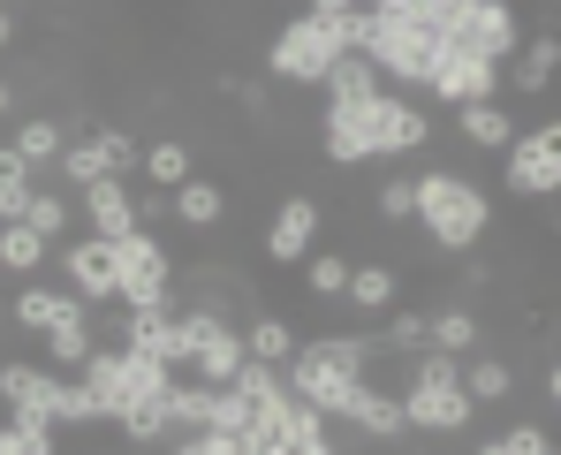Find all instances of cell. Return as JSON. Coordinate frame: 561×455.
Instances as JSON below:
<instances>
[{
  "label": "cell",
  "mask_w": 561,
  "mask_h": 455,
  "mask_svg": "<svg viewBox=\"0 0 561 455\" xmlns=\"http://www.w3.org/2000/svg\"><path fill=\"white\" fill-rule=\"evenodd\" d=\"M99 350V327H92V311H77V319H61L46 342H38V357L54 364V372H84Z\"/></svg>",
  "instance_id": "cell-24"
},
{
  "label": "cell",
  "mask_w": 561,
  "mask_h": 455,
  "mask_svg": "<svg viewBox=\"0 0 561 455\" xmlns=\"http://www.w3.org/2000/svg\"><path fill=\"white\" fill-rule=\"evenodd\" d=\"M319 236H327V205L311 197V190H280L274 213H266V228H259V259L280 273H296L311 251H319Z\"/></svg>",
  "instance_id": "cell-3"
},
{
  "label": "cell",
  "mask_w": 561,
  "mask_h": 455,
  "mask_svg": "<svg viewBox=\"0 0 561 455\" xmlns=\"http://www.w3.org/2000/svg\"><path fill=\"white\" fill-rule=\"evenodd\" d=\"M547 402H554V410H561V357L547 364Z\"/></svg>",
  "instance_id": "cell-35"
},
{
  "label": "cell",
  "mask_w": 561,
  "mask_h": 455,
  "mask_svg": "<svg viewBox=\"0 0 561 455\" xmlns=\"http://www.w3.org/2000/svg\"><path fill=\"white\" fill-rule=\"evenodd\" d=\"M478 455H554L561 441L539 425V418H516V425H501V433H485V441H470Z\"/></svg>",
  "instance_id": "cell-29"
},
{
  "label": "cell",
  "mask_w": 561,
  "mask_h": 455,
  "mask_svg": "<svg viewBox=\"0 0 561 455\" xmlns=\"http://www.w3.org/2000/svg\"><path fill=\"white\" fill-rule=\"evenodd\" d=\"M114 273H122V304H175V251L160 228H129L114 243Z\"/></svg>",
  "instance_id": "cell-5"
},
{
  "label": "cell",
  "mask_w": 561,
  "mask_h": 455,
  "mask_svg": "<svg viewBox=\"0 0 561 455\" xmlns=\"http://www.w3.org/2000/svg\"><path fill=\"white\" fill-rule=\"evenodd\" d=\"M402 410H410V433H470L478 402H470V387H463V357L417 350L410 372H402Z\"/></svg>",
  "instance_id": "cell-2"
},
{
  "label": "cell",
  "mask_w": 561,
  "mask_h": 455,
  "mask_svg": "<svg viewBox=\"0 0 561 455\" xmlns=\"http://www.w3.org/2000/svg\"><path fill=\"white\" fill-rule=\"evenodd\" d=\"M31 182H38V168H31V160L0 137V190H31Z\"/></svg>",
  "instance_id": "cell-31"
},
{
  "label": "cell",
  "mask_w": 561,
  "mask_h": 455,
  "mask_svg": "<svg viewBox=\"0 0 561 455\" xmlns=\"http://www.w3.org/2000/svg\"><path fill=\"white\" fill-rule=\"evenodd\" d=\"M77 311H92V304H84L61 273H54V281H46V273H38V281H15V296H8V327H15L23 342H46V334H54L61 319H77Z\"/></svg>",
  "instance_id": "cell-9"
},
{
  "label": "cell",
  "mask_w": 561,
  "mask_h": 455,
  "mask_svg": "<svg viewBox=\"0 0 561 455\" xmlns=\"http://www.w3.org/2000/svg\"><path fill=\"white\" fill-rule=\"evenodd\" d=\"M327 99H373V91H387V77H379V61L365 54V46H350V54H334V69H327Z\"/></svg>",
  "instance_id": "cell-26"
},
{
  "label": "cell",
  "mask_w": 561,
  "mask_h": 455,
  "mask_svg": "<svg viewBox=\"0 0 561 455\" xmlns=\"http://www.w3.org/2000/svg\"><path fill=\"white\" fill-rule=\"evenodd\" d=\"M501 190L524 197V205L561 197V114L539 122V129H516V145L501 152Z\"/></svg>",
  "instance_id": "cell-4"
},
{
  "label": "cell",
  "mask_w": 561,
  "mask_h": 455,
  "mask_svg": "<svg viewBox=\"0 0 561 455\" xmlns=\"http://www.w3.org/2000/svg\"><path fill=\"white\" fill-rule=\"evenodd\" d=\"M350 266H357V259H342V251H311V259H304V296H311V304H342V296H350Z\"/></svg>",
  "instance_id": "cell-27"
},
{
  "label": "cell",
  "mask_w": 561,
  "mask_h": 455,
  "mask_svg": "<svg viewBox=\"0 0 561 455\" xmlns=\"http://www.w3.org/2000/svg\"><path fill=\"white\" fill-rule=\"evenodd\" d=\"M8 145H15L31 168H54V160L69 152V122H61V114H15V122H8Z\"/></svg>",
  "instance_id": "cell-19"
},
{
  "label": "cell",
  "mask_w": 561,
  "mask_h": 455,
  "mask_svg": "<svg viewBox=\"0 0 561 455\" xmlns=\"http://www.w3.org/2000/svg\"><path fill=\"white\" fill-rule=\"evenodd\" d=\"M15 106H23V84H15V77H0V122H15Z\"/></svg>",
  "instance_id": "cell-33"
},
{
  "label": "cell",
  "mask_w": 561,
  "mask_h": 455,
  "mask_svg": "<svg viewBox=\"0 0 561 455\" xmlns=\"http://www.w3.org/2000/svg\"><path fill=\"white\" fill-rule=\"evenodd\" d=\"M456 114V129H463V145L470 152H485V160H501L508 145H516V114H508V99H470V106H448Z\"/></svg>",
  "instance_id": "cell-14"
},
{
  "label": "cell",
  "mask_w": 561,
  "mask_h": 455,
  "mask_svg": "<svg viewBox=\"0 0 561 455\" xmlns=\"http://www.w3.org/2000/svg\"><path fill=\"white\" fill-rule=\"evenodd\" d=\"M463 387H470V402H478V410H501V402L516 395V364L478 342V350L463 357Z\"/></svg>",
  "instance_id": "cell-21"
},
{
  "label": "cell",
  "mask_w": 561,
  "mask_h": 455,
  "mask_svg": "<svg viewBox=\"0 0 561 455\" xmlns=\"http://www.w3.org/2000/svg\"><path fill=\"white\" fill-rule=\"evenodd\" d=\"M77 220H84L92 236H106V243H122L129 228H145L129 175H99V182H84V190H77Z\"/></svg>",
  "instance_id": "cell-11"
},
{
  "label": "cell",
  "mask_w": 561,
  "mask_h": 455,
  "mask_svg": "<svg viewBox=\"0 0 561 455\" xmlns=\"http://www.w3.org/2000/svg\"><path fill=\"white\" fill-rule=\"evenodd\" d=\"M417 99H433V106H470V99H508V77H501V61H485V54H470V46H456V38H448Z\"/></svg>",
  "instance_id": "cell-6"
},
{
  "label": "cell",
  "mask_w": 561,
  "mask_h": 455,
  "mask_svg": "<svg viewBox=\"0 0 561 455\" xmlns=\"http://www.w3.org/2000/svg\"><path fill=\"white\" fill-rule=\"evenodd\" d=\"M501 77H508L516 99H547L554 77H561V31H547V23H539V31H524V46L501 61Z\"/></svg>",
  "instance_id": "cell-13"
},
{
  "label": "cell",
  "mask_w": 561,
  "mask_h": 455,
  "mask_svg": "<svg viewBox=\"0 0 561 455\" xmlns=\"http://www.w3.org/2000/svg\"><path fill=\"white\" fill-rule=\"evenodd\" d=\"M8 8H23V0H8Z\"/></svg>",
  "instance_id": "cell-36"
},
{
  "label": "cell",
  "mask_w": 561,
  "mask_h": 455,
  "mask_svg": "<svg viewBox=\"0 0 561 455\" xmlns=\"http://www.w3.org/2000/svg\"><path fill=\"white\" fill-rule=\"evenodd\" d=\"M168 205H175V220L183 228H220L228 213H236V197H228V182H213V175H190L168 190Z\"/></svg>",
  "instance_id": "cell-18"
},
{
  "label": "cell",
  "mask_w": 561,
  "mask_h": 455,
  "mask_svg": "<svg viewBox=\"0 0 561 455\" xmlns=\"http://www.w3.org/2000/svg\"><path fill=\"white\" fill-rule=\"evenodd\" d=\"M342 425L365 433V441H402V433H410V410H402V395H387L379 379H365V395H357V410H350Z\"/></svg>",
  "instance_id": "cell-17"
},
{
  "label": "cell",
  "mask_w": 561,
  "mask_h": 455,
  "mask_svg": "<svg viewBox=\"0 0 561 455\" xmlns=\"http://www.w3.org/2000/svg\"><path fill=\"white\" fill-rule=\"evenodd\" d=\"M365 197H373V228H410V213H417V175L394 160V175H379Z\"/></svg>",
  "instance_id": "cell-25"
},
{
  "label": "cell",
  "mask_w": 561,
  "mask_h": 455,
  "mask_svg": "<svg viewBox=\"0 0 561 455\" xmlns=\"http://www.w3.org/2000/svg\"><path fill=\"white\" fill-rule=\"evenodd\" d=\"M0 220H31V190H0Z\"/></svg>",
  "instance_id": "cell-32"
},
{
  "label": "cell",
  "mask_w": 561,
  "mask_h": 455,
  "mask_svg": "<svg viewBox=\"0 0 561 455\" xmlns=\"http://www.w3.org/2000/svg\"><path fill=\"white\" fill-rule=\"evenodd\" d=\"M373 99H327V106H319V160H327V168H365V160H379Z\"/></svg>",
  "instance_id": "cell-8"
},
{
  "label": "cell",
  "mask_w": 561,
  "mask_h": 455,
  "mask_svg": "<svg viewBox=\"0 0 561 455\" xmlns=\"http://www.w3.org/2000/svg\"><path fill=\"white\" fill-rule=\"evenodd\" d=\"M137 175L152 182V190H175V182L197 175V152H190V137H145V160H137Z\"/></svg>",
  "instance_id": "cell-22"
},
{
  "label": "cell",
  "mask_w": 561,
  "mask_h": 455,
  "mask_svg": "<svg viewBox=\"0 0 561 455\" xmlns=\"http://www.w3.org/2000/svg\"><path fill=\"white\" fill-rule=\"evenodd\" d=\"M54 168H61V190H84V182H99V175H106V160H99L92 129H84V137H69V152H61Z\"/></svg>",
  "instance_id": "cell-30"
},
{
  "label": "cell",
  "mask_w": 561,
  "mask_h": 455,
  "mask_svg": "<svg viewBox=\"0 0 561 455\" xmlns=\"http://www.w3.org/2000/svg\"><path fill=\"white\" fill-rule=\"evenodd\" d=\"M243 342H251V357L288 364V357H296V319H280V311H251V319H243Z\"/></svg>",
  "instance_id": "cell-28"
},
{
  "label": "cell",
  "mask_w": 561,
  "mask_h": 455,
  "mask_svg": "<svg viewBox=\"0 0 561 455\" xmlns=\"http://www.w3.org/2000/svg\"><path fill=\"white\" fill-rule=\"evenodd\" d=\"M266 441H274V455H334L342 448V441H334V418H327L319 402H304L296 387H288L280 418L266 425Z\"/></svg>",
  "instance_id": "cell-12"
},
{
  "label": "cell",
  "mask_w": 561,
  "mask_h": 455,
  "mask_svg": "<svg viewBox=\"0 0 561 455\" xmlns=\"http://www.w3.org/2000/svg\"><path fill=\"white\" fill-rule=\"evenodd\" d=\"M402 288H410V281H402V266H387V259H357V266H350V296H342V304H350V311H357V327H365V319H387V311L402 304Z\"/></svg>",
  "instance_id": "cell-15"
},
{
  "label": "cell",
  "mask_w": 561,
  "mask_h": 455,
  "mask_svg": "<svg viewBox=\"0 0 561 455\" xmlns=\"http://www.w3.org/2000/svg\"><path fill=\"white\" fill-rule=\"evenodd\" d=\"M54 273L84 296V304H122V273H114V243L106 236H92V228H77V236H61L54 243Z\"/></svg>",
  "instance_id": "cell-7"
},
{
  "label": "cell",
  "mask_w": 561,
  "mask_h": 455,
  "mask_svg": "<svg viewBox=\"0 0 561 455\" xmlns=\"http://www.w3.org/2000/svg\"><path fill=\"white\" fill-rule=\"evenodd\" d=\"M54 266V236H38L31 220H0V281H38Z\"/></svg>",
  "instance_id": "cell-16"
},
{
  "label": "cell",
  "mask_w": 561,
  "mask_h": 455,
  "mask_svg": "<svg viewBox=\"0 0 561 455\" xmlns=\"http://www.w3.org/2000/svg\"><path fill=\"white\" fill-rule=\"evenodd\" d=\"M478 342H485V319H478V304H470V296H448V304H433V342H425V350L470 357Z\"/></svg>",
  "instance_id": "cell-20"
},
{
  "label": "cell",
  "mask_w": 561,
  "mask_h": 455,
  "mask_svg": "<svg viewBox=\"0 0 561 455\" xmlns=\"http://www.w3.org/2000/svg\"><path fill=\"white\" fill-rule=\"evenodd\" d=\"M410 220L425 228V243H433L440 259H463V251H478V243L493 236V197H485L463 168H425Z\"/></svg>",
  "instance_id": "cell-1"
},
{
  "label": "cell",
  "mask_w": 561,
  "mask_h": 455,
  "mask_svg": "<svg viewBox=\"0 0 561 455\" xmlns=\"http://www.w3.org/2000/svg\"><path fill=\"white\" fill-rule=\"evenodd\" d=\"M46 395H54V364L38 357H0V402L8 410H46Z\"/></svg>",
  "instance_id": "cell-23"
},
{
  "label": "cell",
  "mask_w": 561,
  "mask_h": 455,
  "mask_svg": "<svg viewBox=\"0 0 561 455\" xmlns=\"http://www.w3.org/2000/svg\"><path fill=\"white\" fill-rule=\"evenodd\" d=\"M547 8H561V0H547Z\"/></svg>",
  "instance_id": "cell-37"
},
{
  "label": "cell",
  "mask_w": 561,
  "mask_h": 455,
  "mask_svg": "<svg viewBox=\"0 0 561 455\" xmlns=\"http://www.w3.org/2000/svg\"><path fill=\"white\" fill-rule=\"evenodd\" d=\"M311 15H342V8H365V0H304Z\"/></svg>",
  "instance_id": "cell-34"
},
{
  "label": "cell",
  "mask_w": 561,
  "mask_h": 455,
  "mask_svg": "<svg viewBox=\"0 0 561 455\" xmlns=\"http://www.w3.org/2000/svg\"><path fill=\"white\" fill-rule=\"evenodd\" d=\"M373 137H379V160H417L433 145V114L417 91H379L373 99Z\"/></svg>",
  "instance_id": "cell-10"
}]
</instances>
